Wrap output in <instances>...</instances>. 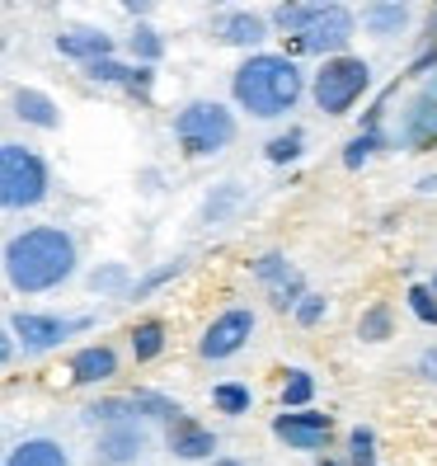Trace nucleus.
<instances>
[{
    "instance_id": "f257e3e1",
    "label": "nucleus",
    "mask_w": 437,
    "mask_h": 466,
    "mask_svg": "<svg viewBox=\"0 0 437 466\" xmlns=\"http://www.w3.org/2000/svg\"><path fill=\"white\" fill-rule=\"evenodd\" d=\"M5 273L19 292H47L75 273V240L62 227H34L5 245Z\"/></svg>"
},
{
    "instance_id": "f03ea898",
    "label": "nucleus",
    "mask_w": 437,
    "mask_h": 466,
    "mask_svg": "<svg viewBox=\"0 0 437 466\" xmlns=\"http://www.w3.org/2000/svg\"><path fill=\"white\" fill-rule=\"evenodd\" d=\"M231 90L240 99V108H250L254 118H283L287 108L302 99V71H296L292 57H273V52H263V57H250Z\"/></svg>"
},
{
    "instance_id": "7ed1b4c3",
    "label": "nucleus",
    "mask_w": 437,
    "mask_h": 466,
    "mask_svg": "<svg viewBox=\"0 0 437 466\" xmlns=\"http://www.w3.org/2000/svg\"><path fill=\"white\" fill-rule=\"evenodd\" d=\"M278 24L283 29H292V52H334L353 38V29H358V19H353L343 5H311L302 15H292V10H278Z\"/></svg>"
},
{
    "instance_id": "20e7f679",
    "label": "nucleus",
    "mask_w": 437,
    "mask_h": 466,
    "mask_svg": "<svg viewBox=\"0 0 437 466\" xmlns=\"http://www.w3.org/2000/svg\"><path fill=\"white\" fill-rule=\"evenodd\" d=\"M174 132H179L188 156H216V151H226L235 142V118H231V108L198 99L174 118Z\"/></svg>"
},
{
    "instance_id": "39448f33",
    "label": "nucleus",
    "mask_w": 437,
    "mask_h": 466,
    "mask_svg": "<svg viewBox=\"0 0 437 466\" xmlns=\"http://www.w3.org/2000/svg\"><path fill=\"white\" fill-rule=\"evenodd\" d=\"M0 198L5 208H38L47 198V166L19 142L0 147Z\"/></svg>"
},
{
    "instance_id": "423d86ee",
    "label": "nucleus",
    "mask_w": 437,
    "mask_h": 466,
    "mask_svg": "<svg viewBox=\"0 0 437 466\" xmlns=\"http://www.w3.org/2000/svg\"><path fill=\"white\" fill-rule=\"evenodd\" d=\"M372 80V66L363 57H330L320 71H315V104L324 114H348L358 95L367 90Z\"/></svg>"
},
{
    "instance_id": "0eeeda50",
    "label": "nucleus",
    "mask_w": 437,
    "mask_h": 466,
    "mask_svg": "<svg viewBox=\"0 0 437 466\" xmlns=\"http://www.w3.org/2000/svg\"><path fill=\"white\" fill-rule=\"evenodd\" d=\"M10 330L19 335V344L29 349V353H47V349H57L62 339H71L75 330H90V316L57 320V316H34V311H19V316H10Z\"/></svg>"
},
{
    "instance_id": "6e6552de",
    "label": "nucleus",
    "mask_w": 437,
    "mask_h": 466,
    "mask_svg": "<svg viewBox=\"0 0 437 466\" xmlns=\"http://www.w3.org/2000/svg\"><path fill=\"white\" fill-rule=\"evenodd\" d=\"M273 433L296 452H320V448H330L334 424H330V415H320V410H287V415L273 420Z\"/></svg>"
},
{
    "instance_id": "1a4fd4ad",
    "label": "nucleus",
    "mask_w": 437,
    "mask_h": 466,
    "mask_svg": "<svg viewBox=\"0 0 437 466\" xmlns=\"http://www.w3.org/2000/svg\"><path fill=\"white\" fill-rule=\"evenodd\" d=\"M254 335V311H222L212 325H207V335L198 339V353L203 359H231L235 349H244V339Z\"/></svg>"
},
{
    "instance_id": "9d476101",
    "label": "nucleus",
    "mask_w": 437,
    "mask_h": 466,
    "mask_svg": "<svg viewBox=\"0 0 437 466\" xmlns=\"http://www.w3.org/2000/svg\"><path fill=\"white\" fill-rule=\"evenodd\" d=\"M254 273L268 283L273 307H296V301H302V273H296L283 255H263V259H254Z\"/></svg>"
},
{
    "instance_id": "9b49d317",
    "label": "nucleus",
    "mask_w": 437,
    "mask_h": 466,
    "mask_svg": "<svg viewBox=\"0 0 437 466\" xmlns=\"http://www.w3.org/2000/svg\"><path fill=\"white\" fill-rule=\"evenodd\" d=\"M404 142L423 151V147H437V80L414 99V108H409L404 118Z\"/></svg>"
},
{
    "instance_id": "f8f14e48",
    "label": "nucleus",
    "mask_w": 437,
    "mask_h": 466,
    "mask_svg": "<svg viewBox=\"0 0 437 466\" xmlns=\"http://www.w3.org/2000/svg\"><path fill=\"white\" fill-rule=\"evenodd\" d=\"M212 448H216V438H212L203 424L184 420V415L170 420V452H174V457H184V461H203V457H212Z\"/></svg>"
},
{
    "instance_id": "ddd939ff",
    "label": "nucleus",
    "mask_w": 437,
    "mask_h": 466,
    "mask_svg": "<svg viewBox=\"0 0 437 466\" xmlns=\"http://www.w3.org/2000/svg\"><path fill=\"white\" fill-rule=\"evenodd\" d=\"M114 372H118V353H114V349H104V344L80 349L75 359H71V377H75V381H85V387H90V381H108Z\"/></svg>"
},
{
    "instance_id": "4468645a",
    "label": "nucleus",
    "mask_w": 437,
    "mask_h": 466,
    "mask_svg": "<svg viewBox=\"0 0 437 466\" xmlns=\"http://www.w3.org/2000/svg\"><path fill=\"white\" fill-rule=\"evenodd\" d=\"M142 448H146V438H142V429H136V424H118V429H108V433L99 438V457L114 461V466L132 461Z\"/></svg>"
},
{
    "instance_id": "2eb2a0df",
    "label": "nucleus",
    "mask_w": 437,
    "mask_h": 466,
    "mask_svg": "<svg viewBox=\"0 0 437 466\" xmlns=\"http://www.w3.org/2000/svg\"><path fill=\"white\" fill-rule=\"evenodd\" d=\"M5 466H71V461H66L62 443H52V438H24L5 457Z\"/></svg>"
},
{
    "instance_id": "dca6fc26",
    "label": "nucleus",
    "mask_w": 437,
    "mask_h": 466,
    "mask_svg": "<svg viewBox=\"0 0 437 466\" xmlns=\"http://www.w3.org/2000/svg\"><path fill=\"white\" fill-rule=\"evenodd\" d=\"M108 34H94V29H71V34H57V52L62 57H80V62H94V57H108Z\"/></svg>"
},
{
    "instance_id": "f3484780",
    "label": "nucleus",
    "mask_w": 437,
    "mask_h": 466,
    "mask_svg": "<svg viewBox=\"0 0 437 466\" xmlns=\"http://www.w3.org/2000/svg\"><path fill=\"white\" fill-rule=\"evenodd\" d=\"M363 24H367V34L391 38V34H400L409 24V5H404V0H376V5H367Z\"/></svg>"
},
{
    "instance_id": "a211bd4d",
    "label": "nucleus",
    "mask_w": 437,
    "mask_h": 466,
    "mask_svg": "<svg viewBox=\"0 0 437 466\" xmlns=\"http://www.w3.org/2000/svg\"><path fill=\"white\" fill-rule=\"evenodd\" d=\"M15 114H19L24 123H34V127H47V132L62 123L57 104H52L43 90H15Z\"/></svg>"
},
{
    "instance_id": "6ab92c4d",
    "label": "nucleus",
    "mask_w": 437,
    "mask_h": 466,
    "mask_svg": "<svg viewBox=\"0 0 437 466\" xmlns=\"http://www.w3.org/2000/svg\"><path fill=\"white\" fill-rule=\"evenodd\" d=\"M85 71H90V80H118V86H127V90H151V71L146 66H118V62H108V57H94V62H85Z\"/></svg>"
},
{
    "instance_id": "aec40b11",
    "label": "nucleus",
    "mask_w": 437,
    "mask_h": 466,
    "mask_svg": "<svg viewBox=\"0 0 437 466\" xmlns=\"http://www.w3.org/2000/svg\"><path fill=\"white\" fill-rule=\"evenodd\" d=\"M263 34H268V24H263L259 15H231V19L222 24V38L235 43V47H250V43H259Z\"/></svg>"
},
{
    "instance_id": "412c9836",
    "label": "nucleus",
    "mask_w": 437,
    "mask_h": 466,
    "mask_svg": "<svg viewBox=\"0 0 437 466\" xmlns=\"http://www.w3.org/2000/svg\"><path fill=\"white\" fill-rule=\"evenodd\" d=\"M160 349H165V325H160V320H146V325H136V330H132V353H136V363L160 359Z\"/></svg>"
},
{
    "instance_id": "4be33fe9",
    "label": "nucleus",
    "mask_w": 437,
    "mask_h": 466,
    "mask_svg": "<svg viewBox=\"0 0 437 466\" xmlns=\"http://www.w3.org/2000/svg\"><path fill=\"white\" fill-rule=\"evenodd\" d=\"M212 405L222 410V415H244V410L254 405L250 387H240V381H222V387H212Z\"/></svg>"
},
{
    "instance_id": "5701e85b",
    "label": "nucleus",
    "mask_w": 437,
    "mask_h": 466,
    "mask_svg": "<svg viewBox=\"0 0 437 466\" xmlns=\"http://www.w3.org/2000/svg\"><path fill=\"white\" fill-rule=\"evenodd\" d=\"M132 47V57H142V62H160V52H165V43H160L155 29H146V24H136V34L127 38Z\"/></svg>"
},
{
    "instance_id": "b1692460",
    "label": "nucleus",
    "mask_w": 437,
    "mask_h": 466,
    "mask_svg": "<svg viewBox=\"0 0 437 466\" xmlns=\"http://www.w3.org/2000/svg\"><path fill=\"white\" fill-rule=\"evenodd\" d=\"M240 184H222V188H216V194L207 198V208H203V217H207V222H222V217L231 212V208H240Z\"/></svg>"
},
{
    "instance_id": "393cba45",
    "label": "nucleus",
    "mask_w": 437,
    "mask_h": 466,
    "mask_svg": "<svg viewBox=\"0 0 437 466\" xmlns=\"http://www.w3.org/2000/svg\"><path fill=\"white\" fill-rule=\"evenodd\" d=\"M315 396V381H311V372H287V387H283V405L287 410H302L306 400Z\"/></svg>"
},
{
    "instance_id": "a878e982",
    "label": "nucleus",
    "mask_w": 437,
    "mask_h": 466,
    "mask_svg": "<svg viewBox=\"0 0 437 466\" xmlns=\"http://www.w3.org/2000/svg\"><path fill=\"white\" fill-rule=\"evenodd\" d=\"M404 297H409V311H414L423 325H437V292H432V288H419V283H414Z\"/></svg>"
},
{
    "instance_id": "bb28decb",
    "label": "nucleus",
    "mask_w": 437,
    "mask_h": 466,
    "mask_svg": "<svg viewBox=\"0 0 437 466\" xmlns=\"http://www.w3.org/2000/svg\"><path fill=\"white\" fill-rule=\"evenodd\" d=\"M358 335H363L367 344H381V339L391 335V311H386V307H372V311L363 316V325H358Z\"/></svg>"
},
{
    "instance_id": "cd10ccee",
    "label": "nucleus",
    "mask_w": 437,
    "mask_h": 466,
    "mask_svg": "<svg viewBox=\"0 0 437 466\" xmlns=\"http://www.w3.org/2000/svg\"><path fill=\"white\" fill-rule=\"evenodd\" d=\"M296 156H302V132H287V137H273L268 142V160H278V166L296 160Z\"/></svg>"
},
{
    "instance_id": "c85d7f7f",
    "label": "nucleus",
    "mask_w": 437,
    "mask_h": 466,
    "mask_svg": "<svg viewBox=\"0 0 437 466\" xmlns=\"http://www.w3.org/2000/svg\"><path fill=\"white\" fill-rule=\"evenodd\" d=\"M353 461H358V466H376V438H372V429H353Z\"/></svg>"
},
{
    "instance_id": "c756f323",
    "label": "nucleus",
    "mask_w": 437,
    "mask_h": 466,
    "mask_svg": "<svg viewBox=\"0 0 437 466\" xmlns=\"http://www.w3.org/2000/svg\"><path fill=\"white\" fill-rule=\"evenodd\" d=\"M123 283H127V268H123V264L94 268V279H90V288H94V292H114V288H123Z\"/></svg>"
},
{
    "instance_id": "7c9ffc66",
    "label": "nucleus",
    "mask_w": 437,
    "mask_h": 466,
    "mask_svg": "<svg viewBox=\"0 0 437 466\" xmlns=\"http://www.w3.org/2000/svg\"><path fill=\"white\" fill-rule=\"evenodd\" d=\"M376 142H381V137H376V132H367V137H358V142H353V147L343 151V166H348V170H358V166H363V160H367V156L376 151Z\"/></svg>"
},
{
    "instance_id": "2f4dec72",
    "label": "nucleus",
    "mask_w": 437,
    "mask_h": 466,
    "mask_svg": "<svg viewBox=\"0 0 437 466\" xmlns=\"http://www.w3.org/2000/svg\"><path fill=\"white\" fill-rule=\"evenodd\" d=\"M324 316V297H306V301H296V320L302 325H315Z\"/></svg>"
},
{
    "instance_id": "473e14b6",
    "label": "nucleus",
    "mask_w": 437,
    "mask_h": 466,
    "mask_svg": "<svg viewBox=\"0 0 437 466\" xmlns=\"http://www.w3.org/2000/svg\"><path fill=\"white\" fill-rule=\"evenodd\" d=\"M174 273H179V264H165V268H155L151 279H142V283H136V297H146L151 288H160V283H165V279H174Z\"/></svg>"
},
{
    "instance_id": "72a5a7b5",
    "label": "nucleus",
    "mask_w": 437,
    "mask_h": 466,
    "mask_svg": "<svg viewBox=\"0 0 437 466\" xmlns=\"http://www.w3.org/2000/svg\"><path fill=\"white\" fill-rule=\"evenodd\" d=\"M419 368H423V377H428V381H437V349H428V353H423Z\"/></svg>"
},
{
    "instance_id": "f704fd0d",
    "label": "nucleus",
    "mask_w": 437,
    "mask_h": 466,
    "mask_svg": "<svg viewBox=\"0 0 437 466\" xmlns=\"http://www.w3.org/2000/svg\"><path fill=\"white\" fill-rule=\"evenodd\" d=\"M146 5H151V0H123V10H132V15H142Z\"/></svg>"
},
{
    "instance_id": "c9c22d12",
    "label": "nucleus",
    "mask_w": 437,
    "mask_h": 466,
    "mask_svg": "<svg viewBox=\"0 0 437 466\" xmlns=\"http://www.w3.org/2000/svg\"><path fill=\"white\" fill-rule=\"evenodd\" d=\"M212 466H240V461H231V457H222V461H212Z\"/></svg>"
},
{
    "instance_id": "e433bc0d",
    "label": "nucleus",
    "mask_w": 437,
    "mask_h": 466,
    "mask_svg": "<svg viewBox=\"0 0 437 466\" xmlns=\"http://www.w3.org/2000/svg\"><path fill=\"white\" fill-rule=\"evenodd\" d=\"M315 466H339V461H315Z\"/></svg>"
},
{
    "instance_id": "4c0bfd02",
    "label": "nucleus",
    "mask_w": 437,
    "mask_h": 466,
    "mask_svg": "<svg viewBox=\"0 0 437 466\" xmlns=\"http://www.w3.org/2000/svg\"><path fill=\"white\" fill-rule=\"evenodd\" d=\"M432 292H437V273H432Z\"/></svg>"
}]
</instances>
